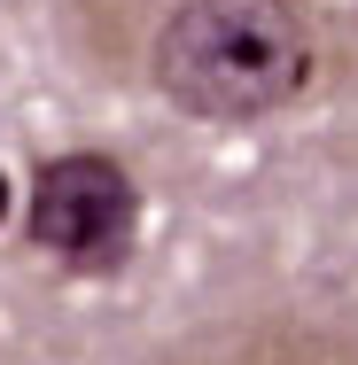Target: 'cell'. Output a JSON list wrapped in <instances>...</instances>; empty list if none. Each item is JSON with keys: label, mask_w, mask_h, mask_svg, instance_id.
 Segmentation results:
<instances>
[{"label": "cell", "mask_w": 358, "mask_h": 365, "mask_svg": "<svg viewBox=\"0 0 358 365\" xmlns=\"http://www.w3.org/2000/svg\"><path fill=\"white\" fill-rule=\"evenodd\" d=\"M319 63L304 0H179L156 31V93L179 117L249 125L288 109Z\"/></svg>", "instance_id": "cell-1"}, {"label": "cell", "mask_w": 358, "mask_h": 365, "mask_svg": "<svg viewBox=\"0 0 358 365\" xmlns=\"http://www.w3.org/2000/svg\"><path fill=\"white\" fill-rule=\"evenodd\" d=\"M31 249H47L63 272L101 280L133 257L141 241V187L117 155L101 148H63L31 171V210H24Z\"/></svg>", "instance_id": "cell-2"}, {"label": "cell", "mask_w": 358, "mask_h": 365, "mask_svg": "<svg viewBox=\"0 0 358 365\" xmlns=\"http://www.w3.org/2000/svg\"><path fill=\"white\" fill-rule=\"evenodd\" d=\"M0 218H8V171H0Z\"/></svg>", "instance_id": "cell-3"}]
</instances>
